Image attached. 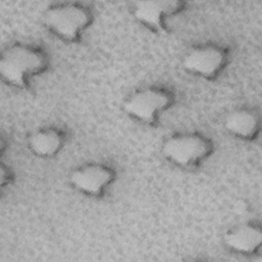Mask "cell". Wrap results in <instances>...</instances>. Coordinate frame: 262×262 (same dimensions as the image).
<instances>
[{
    "label": "cell",
    "instance_id": "obj_8",
    "mask_svg": "<svg viewBox=\"0 0 262 262\" xmlns=\"http://www.w3.org/2000/svg\"><path fill=\"white\" fill-rule=\"evenodd\" d=\"M223 243L229 251L235 254L256 255L262 245V227L254 221L238 223L224 232Z\"/></svg>",
    "mask_w": 262,
    "mask_h": 262
},
{
    "label": "cell",
    "instance_id": "obj_5",
    "mask_svg": "<svg viewBox=\"0 0 262 262\" xmlns=\"http://www.w3.org/2000/svg\"><path fill=\"white\" fill-rule=\"evenodd\" d=\"M229 57L228 47L216 42H206L195 45L185 53L182 68L194 77L214 81L227 67Z\"/></svg>",
    "mask_w": 262,
    "mask_h": 262
},
{
    "label": "cell",
    "instance_id": "obj_1",
    "mask_svg": "<svg viewBox=\"0 0 262 262\" xmlns=\"http://www.w3.org/2000/svg\"><path fill=\"white\" fill-rule=\"evenodd\" d=\"M50 66L47 51L36 44L15 42L0 56V77L8 86L26 89L32 80L44 74Z\"/></svg>",
    "mask_w": 262,
    "mask_h": 262
},
{
    "label": "cell",
    "instance_id": "obj_4",
    "mask_svg": "<svg viewBox=\"0 0 262 262\" xmlns=\"http://www.w3.org/2000/svg\"><path fill=\"white\" fill-rule=\"evenodd\" d=\"M176 101L175 92L163 85H149L139 88L124 100L123 110L131 119L144 124L155 125L162 115Z\"/></svg>",
    "mask_w": 262,
    "mask_h": 262
},
{
    "label": "cell",
    "instance_id": "obj_9",
    "mask_svg": "<svg viewBox=\"0 0 262 262\" xmlns=\"http://www.w3.org/2000/svg\"><path fill=\"white\" fill-rule=\"evenodd\" d=\"M225 131L236 139L254 141L261 131V118L253 107H239L231 111L224 119Z\"/></svg>",
    "mask_w": 262,
    "mask_h": 262
},
{
    "label": "cell",
    "instance_id": "obj_6",
    "mask_svg": "<svg viewBox=\"0 0 262 262\" xmlns=\"http://www.w3.org/2000/svg\"><path fill=\"white\" fill-rule=\"evenodd\" d=\"M117 172L103 162H88L76 167L70 174L71 185L80 193L99 198L114 184Z\"/></svg>",
    "mask_w": 262,
    "mask_h": 262
},
{
    "label": "cell",
    "instance_id": "obj_11",
    "mask_svg": "<svg viewBox=\"0 0 262 262\" xmlns=\"http://www.w3.org/2000/svg\"><path fill=\"white\" fill-rule=\"evenodd\" d=\"M0 173H1L0 185L3 188L6 185H9L13 181V172L11 171V169L8 165H6L4 162H1Z\"/></svg>",
    "mask_w": 262,
    "mask_h": 262
},
{
    "label": "cell",
    "instance_id": "obj_2",
    "mask_svg": "<svg viewBox=\"0 0 262 262\" xmlns=\"http://www.w3.org/2000/svg\"><path fill=\"white\" fill-rule=\"evenodd\" d=\"M42 19L47 31L55 38L75 43L92 26L94 11L84 2L60 1L49 4Z\"/></svg>",
    "mask_w": 262,
    "mask_h": 262
},
{
    "label": "cell",
    "instance_id": "obj_12",
    "mask_svg": "<svg viewBox=\"0 0 262 262\" xmlns=\"http://www.w3.org/2000/svg\"><path fill=\"white\" fill-rule=\"evenodd\" d=\"M249 203L244 199H238L232 204V212L236 215H245L249 212Z\"/></svg>",
    "mask_w": 262,
    "mask_h": 262
},
{
    "label": "cell",
    "instance_id": "obj_10",
    "mask_svg": "<svg viewBox=\"0 0 262 262\" xmlns=\"http://www.w3.org/2000/svg\"><path fill=\"white\" fill-rule=\"evenodd\" d=\"M67 142L62 128L54 125L43 126L33 131L28 137L29 150L38 158L49 159L57 156Z\"/></svg>",
    "mask_w": 262,
    "mask_h": 262
},
{
    "label": "cell",
    "instance_id": "obj_7",
    "mask_svg": "<svg viewBox=\"0 0 262 262\" xmlns=\"http://www.w3.org/2000/svg\"><path fill=\"white\" fill-rule=\"evenodd\" d=\"M183 0H147L132 4L134 18L147 30L156 34H166L169 20L185 10Z\"/></svg>",
    "mask_w": 262,
    "mask_h": 262
},
{
    "label": "cell",
    "instance_id": "obj_3",
    "mask_svg": "<svg viewBox=\"0 0 262 262\" xmlns=\"http://www.w3.org/2000/svg\"><path fill=\"white\" fill-rule=\"evenodd\" d=\"M212 139L199 131L170 135L162 145L164 158L180 169H193L206 162L214 151Z\"/></svg>",
    "mask_w": 262,
    "mask_h": 262
}]
</instances>
